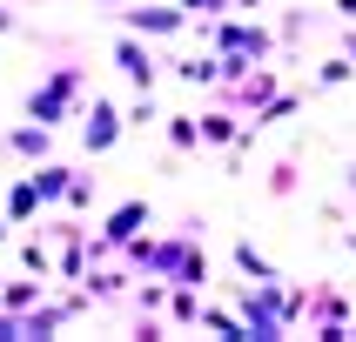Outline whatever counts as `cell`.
I'll return each instance as SVG.
<instances>
[{
	"label": "cell",
	"instance_id": "6da1fadb",
	"mask_svg": "<svg viewBox=\"0 0 356 342\" xmlns=\"http://www.w3.org/2000/svg\"><path fill=\"white\" fill-rule=\"evenodd\" d=\"M188 7L181 0H128L121 7V27L128 34H141V40H175V34H188Z\"/></svg>",
	"mask_w": 356,
	"mask_h": 342
},
{
	"label": "cell",
	"instance_id": "7a4b0ae2",
	"mask_svg": "<svg viewBox=\"0 0 356 342\" xmlns=\"http://www.w3.org/2000/svg\"><path fill=\"white\" fill-rule=\"evenodd\" d=\"M202 40H209L216 54H229V60H269L276 54V34H269L262 20H229V14H222Z\"/></svg>",
	"mask_w": 356,
	"mask_h": 342
},
{
	"label": "cell",
	"instance_id": "3957f363",
	"mask_svg": "<svg viewBox=\"0 0 356 342\" xmlns=\"http://www.w3.org/2000/svg\"><path fill=\"white\" fill-rule=\"evenodd\" d=\"M188 241H195V221L175 228V235H161V241H148V235L121 241V255H128V268H141V275H175L181 255H188Z\"/></svg>",
	"mask_w": 356,
	"mask_h": 342
},
{
	"label": "cell",
	"instance_id": "277c9868",
	"mask_svg": "<svg viewBox=\"0 0 356 342\" xmlns=\"http://www.w3.org/2000/svg\"><path fill=\"white\" fill-rule=\"evenodd\" d=\"M115 67L128 74V87H135V94H155V80H161V67H168V60H161L141 34H128V27H121V34H115Z\"/></svg>",
	"mask_w": 356,
	"mask_h": 342
},
{
	"label": "cell",
	"instance_id": "5b68a950",
	"mask_svg": "<svg viewBox=\"0 0 356 342\" xmlns=\"http://www.w3.org/2000/svg\"><path fill=\"white\" fill-rule=\"evenodd\" d=\"M121 128H128L121 108L108 94H95V108H88V121H81V148H88V155H108V148L121 141Z\"/></svg>",
	"mask_w": 356,
	"mask_h": 342
},
{
	"label": "cell",
	"instance_id": "8992f818",
	"mask_svg": "<svg viewBox=\"0 0 356 342\" xmlns=\"http://www.w3.org/2000/svg\"><path fill=\"white\" fill-rule=\"evenodd\" d=\"M148 221H155V215H148V201H121V208H115V215H108V221H101V241H95V255H108V248H121V241H135L141 235V228H148Z\"/></svg>",
	"mask_w": 356,
	"mask_h": 342
},
{
	"label": "cell",
	"instance_id": "52a82bcc",
	"mask_svg": "<svg viewBox=\"0 0 356 342\" xmlns=\"http://www.w3.org/2000/svg\"><path fill=\"white\" fill-rule=\"evenodd\" d=\"M0 148H7V155H20V161H47V155H54V128H47V121H27V114H20L14 128L0 135Z\"/></svg>",
	"mask_w": 356,
	"mask_h": 342
},
{
	"label": "cell",
	"instance_id": "ba28073f",
	"mask_svg": "<svg viewBox=\"0 0 356 342\" xmlns=\"http://www.w3.org/2000/svg\"><path fill=\"white\" fill-rule=\"evenodd\" d=\"M74 309H81L74 296H67V302H34V309H20V342H47V336H60Z\"/></svg>",
	"mask_w": 356,
	"mask_h": 342
},
{
	"label": "cell",
	"instance_id": "9c48e42d",
	"mask_svg": "<svg viewBox=\"0 0 356 342\" xmlns=\"http://www.w3.org/2000/svg\"><path fill=\"white\" fill-rule=\"evenodd\" d=\"M74 108H81V101H74V94H60V87H34V94L20 101V114H27V121H47V128H60Z\"/></svg>",
	"mask_w": 356,
	"mask_h": 342
},
{
	"label": "cell",
	"instance_id": "30bf717a",
	"mask_svg": "<svg viewBox=\"0 0 356 342\" xmlns=\"http://www.w3.org/2000/svg\"><path fill=\"white\" fill-rule=\"evenodd\" d=\"M67 175H74V168H67V161H54V155H47V161H34V175H27V181H34L40 208H54V201L67 195Z\"/></svg>",
	"mask_w": 356,
	"mask_h": 342
},
{
	"label": "cell",
	"instance_id": "8fae6325",
	"mask_svg": "<svg viewBox=\"0 0 356 342\" xmlns=\"http://www.w3.org/2000/svg\"><path fill=\"white\" fill-rule=\"evenodd\" d=\"M195 121H202V141H216V148H229V141L242 135L236 108H209V114H195Z\"/></svg>",
	"mask_w": 356,
	"mask_h": 342
},
{
	"label": "cell",
	"instance_id": "7c38bea8",
	"mask_svg": "<svg viewBox=\"0 0 356 342\" xmlns=\"http://www.w3.org/2000/svg\"><path fill=\"white\" fill-rule=\"evenodd\" d=\"M0 215H7V221H34L40 215V195H34V181H27V175L7 188V208H0Z\"/></svg>",
	"mask_w": 356,
	"mask_h": 342
},
{
	"label": "cell",
	"instance_id": "4fadbf2b",
	"mask_svg": "<svg viewBox=\"0 0 356 342\" xmlns=\"http://www.w3.org/2000/svg\"><path fill=\"white\" fill-rule=\"evenodd\" d=\"M168 322H181V329H195V322H202V296H195V289L168 282Z\"/></svg>",
	"mask_w": 356,
	"mask_h": 342
},
{
	"label": "cell",
	"instance_id": "5bb4252c",
	"mask_svg": "<svg viewBox=\"0 0 356 342\" xmlns=\"http://www.w3.org/2000/svg\"><path fill=\"white\" fill-rule=\"evenodd\" d=\"M161 121H168V148H175V155L202 148V121H195V114H161Z\"/></svg>",
	"mask_w": 356,
	"mask_h": 342
},
{
	"label": "cell",
	"instance_id": "9a60e30c",
	"mask_svg": "<svg viewBox=\"0 0 356 342\" xmlns=\"http://www.w3.org/2000/svg\"><path fill=\"white\" fill-rule=\"evenodd\" d=\"M236 268H242V275H249V282H269V275H276V262L262 255L256 241H236Z\"/></svg>",
	"mask_w": 356,
	"mask_h": 342
},
{
	"label": "cell",
	"instance_id": "2e32d148",
	"mask_svg": "<svg viewBox=\"0 0 356 342\" xmlns=\"http://www.w3.org/2000/svg\"><path fill=\"white\" fill-rule=\"evenodd\" d=\"M168 282H181V289H202V282H209V255H202L195 241H188V255H181V268Z\"/></svg>",
	"mask_w": 356,
	"mask_h": 342
},
{
	"label": "cell",
	"instance_id": "e0dca14e",
	"mask_svg": "<svg viewBox=\"0 0 356 342\" xmlns=\"http://www.w3.org/2000/svg\"><path fill=\"white\" fill-rule=\"evenodd\" d=\"M81 282H88V296H95V302H121V289H128V282H121V275H108V268H88Z\"/></svg>",
	"mask_w": 356,
	"mask_h": 342
},
{
	"label": "cell",
	"instance_id": "ac0fdd59",
	"mask_svg": "<svg viewBox=\"0 0 356 342\" xmlns=\"http://www.w3.org/2000/svg\"><path fill=\"white\" fill-rule=\"evenodd\" d=\"M0 302H7V309H34V302H40V282H7V275H0Z\"/></svg>",
	"mask_w": 356,
	"mask_h": 342
},
{
	"label": "cell",
	"instance_id": "d6986e66",
	"mask_svg": "<svg viewBox=\"0 0 356 342\" xmlns=\"http://www.w3.org/2000/svg\"><path fill=\"white\" fill-rule=\"evenodd\" d=\"M135 309H141V316H155V309H168V275H155V282H148V289L135 296Z\"/></svg>",
	"mask_w": 356,
	"mask_h": 342
},
{
	"label": "cell",
	"instance_id": "ffe728a7",
	"mask_svg": "<svg viewBox=\"0 0 356 342\" xmlns=\"http://www.w3.org/2000/svg\"><path fill=\"white\" fill-rule=\"evenodd\" d=\"M60 201H67V208H88V201H95V175H81V168H74V175H67V195H60Z\"/></svg>",
	"mask_w": 356,
	"mask_h": 342
},
{
	"label": "cell",
	"instance_id": "44dd1931",
	"mask_svg": "<svg viewBox=\"0 0 356 342\" xmlns=\"http://www.w3.org/2000/svg\"><path fill=\"white\" fill-rule=\"evenodd\" d=\"M20 262H27V275H54V255H47V248H40V241H27V248H20Z\"/></svg>",
	"mask_w": 356,
	"mask_h": 342
},
{
	"label": "cell",
	"instance_id": "7402d4cb",
	"mask_svg": "<svg viewBox=\"0 0 356 342\" xmlns=\"http://www.w3.org/2000/svg\"><path fill=\"white\" fill-rule=\"evenodd\" d=\"M181 7H188V14H202V20H222V14H236L229 0H181Z\"/></svg>",
	"mask_w": 356,
	"mask_h": 342
},
{
	"label": "cell",
	"instance_id": "603a6c76",
	"mask_svg": "<svg viewBox=\"0 0 356 342\" xmlns=\"http://www.w3.org/2000/svg\"><path fill=\"white\" fill-rule=\"evenodd\" d=\"M148 121H161V114H155V101L141 94V101H135V108H128V128H148Z\"/></svg>",
	"mask_w": 356,
	"mask_h": 342
},
{
	"label": "cell",
	"instance_id": "cb8c5ba5",
	"mask_svg": "<svg viewBox=\"0 0 356 342\" xmlns=\"http://www.w3.org/2000/svg\"><path fill=\"white\" fill-rule=\"evenodd\" d=\"M0 342H20V309H7V302H0Z\"/></svg>",
	"mask_w": 356,
	"mask_h": 342
},
{
	"label": "cell",
	"instance_id": "d4e9b609",
	"mask_svg": "<svg viewBox=\"0 0 356 342\" xmlns=\"http://www.w3.org/2000/svg\"><path fill=\"white\" fill-rule=\"evenodd\" d=\"M0 34H20V14H14V7H0Z\"/></svg>",
	"mask_w": 356,
	"mask_h": 342
},
{
	"label": "cell",
	"instance_id": "484cf974",
	"mask_svg": "<svg viewBox=\"0 0 356 342\" xmlns=\"http://www.w3.org/2000/svg\"><path fill=\"white\" fill-rule=\"evenodd\" d=\"M343 60H356V27H350V34H343Z\"/></svg>",
	"mask_w": 356,
	"mask_h": 342
},
{
	"label": "cell",
	"instance_id": "4316f807",
	"mask_svg": "<svg viewBox=\"0 0 356 342\" xmlns=\"http://www.w3.org/2000/svg\"><path fill=\"white\" fill-rule=\"evenodd\" d=\"M343 188H350V195H356V161H350V168H343Z\"/></svg>",
	"mask_w": 356,
	"mask_h": 342
},
{
	"label": "cell",
	"instance_id": "83f0119b",
	"mask_svg": "<svg viewBox=\"0 0 356 342\" xmlns=\"http://www.w3.org/2000/svg\"><path fill=\"white\" fill-rule=\"evenodd\" d=\"M229 7H236V14H249V7H262V0H229Z\"/></svg>",
	"mask_w": 356,
	"mask_h": 342
},
{
	"label": "cell",
	"instance_id": "f1b7e54d",
	"mask_svg": "<svg viewBox=\"0 0 356 342\" xmlns=\"http://www.w3.org/2000/svg\"><path fill=\"white\" fill-rule=\"evenodd\" d=\"M337 14H356V0H337Z\"/></svg>",
	"mask_w": 356,
	"mask_h": 342
},
{
	"label": "cell",
	"instance_id": "f546056e",
	"mask_svg": "<svg viewBox=\"0 0 356 342\" xmlns=\"http://www.w3.org/2000/svg\"><path fill=\"white\" fill-rule=\"evenodd\" d=\"M95 7H128V0H95Z\"/></svg>",
	"mask_w": 356,
	"mask_h": 342
},
{
	"label": "cell",
	"instance_id": "4dcf8cb0",
	"mask_svg": "<svg viewBox=\"0 0 356 342\" xmlns=\"http://www.w3.org/2000/svg\"><path fill=\"white\" fill-rule=\"evenodd\" d=\"M0 241H7V215H0Z\"/></svg>",
	"mask_w": 356,
	"mask_h": 342
}]
</instances>
